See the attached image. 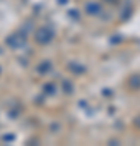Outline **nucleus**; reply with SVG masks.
Returning <instances> with one entry per match:
<instances>
[{"label":"nucleus","mask_w":140,"mask_h":146,"mask_svg":"<svg viewBox=\"0 0 140 146\" xmlns=\"http://www.w3.org/2000/svg\"><path fill=\"white\" fill-rule=\"evenodd\" d=\"M137 125L140 127V117H139V119H137Z\"/></svg>","instance_id":"obj_1"}]
</instances>
